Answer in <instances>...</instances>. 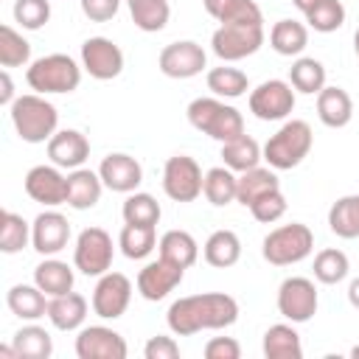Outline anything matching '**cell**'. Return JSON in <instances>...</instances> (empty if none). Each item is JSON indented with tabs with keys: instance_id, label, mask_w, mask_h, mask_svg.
Listing matches in <instances>:
<instances>
[{
	"instance_id": "7c38bea8",
	"label": "cell",
	"mask_w": 359,
	"mask_h": 359,
	"mask_svg": "<svg viewBox=\"0 0 359 359\" xmlns=\"http://www.w3.org/2000/svg\"><path fill=\"white\" fill-rule=\"evenodd\" d=\"M157 67L168 79H194L208 67V53L194 39H177L160 50Z\"/></svg>"
},
{
	"instance_id": "52a82bcc",
	"label": "cell",
	"mask_w": 359,
	"mask_h": 359,
	"mask_svg": "<svg viewBox=\"0 0 359 359\" xmlns=\"http://www.w3.org/2000/svg\"><path fill=\"white\" fill-rule=\"evenodd\" d=\"M112 255H115V244L112 236L104 227H84L76 236V247H73V266L87 275V278H101L104 272H109L112 266Z\"/></svg>"
},
{
	"instance_id": "4dcf8cb0",
	"label": "cell",
	"mask_w": 359,
	"mask_h": 359,
	"mask_svg": "<svg viewBox=\"0 0 359 359\" xmlns=\"http://www.w3.org/2000/svg\"><path fill=\"white\" fill-rule=\"evenodd\" d=\"M222 160H224V165H227L230 171H238V174H241V171H250V168L261 165L264 149L258 146L255 137L238 135V137L222 143Z\"/></svg>"
},
{
	"instance_id": "11a10c76",
	"label": "cell",
	"mask_w": 359,
	"mask_h": 359,
	"mask_svg": "<svg viewBox=\"0 0 359 359\" xmlns=\"http://www.w3.org/2000/svg\"><path fill=\"white\" fill-rule=\"evenodd\" d=\"M353 50H356V56H359V28L353 31Z\"/></svg>"
},
{
	"instance_id": "f546056e",
	"label": "cell",
	"mask_w": 359,
	"mask_h": 359,
	"mask_svg": "<svg viewBox=\"0 0 359 359\" xmlns=\"http://www.w3.org/2000/svg\"><path fill=\"white\" fill-rule=\"evenodd\" d=\"M202 255L210 266L227 269V266L238 264V258H241V238L233 230H213L208 236V241L202 244Z\"/></svg>"
},
{
	"instance_id": "1f68e13d",
	"label": "cell",
	"mask_w": 359,
	"mask_h": 359,
	"mask_svg": "<svg viewBox=\"0 0 359 359\" xmlns=\"http://www.w3.org/2000/svg\"><path fill=\"white\" fill-rule=\"evenodd\" d=\"M11 348L17 359H48L53 353V339L42 325L28 323L11 337Z\"/></svg>"
},
{
	"instance_id": "ab89813d",
	"label": "cell",
	"mask_w": 359,
	"mask_h": 359,
	"mask_svg": "<svg viewBox=\"0 0 359 359\" xmlns=\"http://www.w3.org/2000/svg\"><path fill=\"white\" fill-rule=\"evenodd\" d=\"M311 269H314V278H317L320 283L334 286V283H339V280L348 278L351 261H348V255H345L342 250L328 247V250H320V252L314 255V266H311Z\"/></svg>"
},
{
	"instance_id": "277c9868",
	"label": "cell",
	"mask_w": 359,
	"mask_h": 359,
	"mask_svg": "<svg viewBox=\"0 0 359 359\" xmlns=\"http://www.w3.org/2000/svg\"><path fill=\"white\" fill-rule=\"evenodd\" d=\"M81 65L67 56V53H48L39 56L28 65L25 81L34 93L39 95H53V93H73L81 84Z\"/></svg>"
},
{
	"instance_id": "9c48e42d",
	"label": "cell",
	"mask_w": 359,
	"mask_h": 359,
	"mask_svg": "<svg viewBox=\"0 0 359 359\" xmlns=\"http://www.w3.org/2000/svg\"><path fill=\"white\" fill-rule=\"evenodd\" d=\"M205 174L199 163L188 154H174L163 165V191L174 202H194L202 194Z\"/></svg>"
},
{
	"instance_id": "8d00e7d4",
	"label": "cell",
	"mask_w": 359,
	"mask_h": 359,
	"mask_svg": "<svg viewBox=\"0 0 359 359\" xmlns=\"http://www.w3.org/2000/svg\"><path fill=\"white\" fill-rule=\"evenodd\" d=\"M205 81H208V90H210L216 98H241V95H247V90H250L247 73L238 70V67H227V65L210 67L208 76H205Z\"/></svg>"
},
{
	"instance_id": "9f6ffc18",
	"label": "cell",
	"mask_w": 359,
	"mask_h": 359,
	"mask_svg": "<svg viewBox=\"0 0 359 359\" xmlns=\"http://www.w3.org/2000/svg\"><path fill=\"white\" fill-rule=\"evenodd\" d=\"M351 356H353V359H359V345H353V348H351Z\"/></svg>"
},
{
	"instance_id": "ac0fdd59",
	"label": "cell",
	"mask_w": 359,
	"mask_h": 359,
	"mask_svg": "<svg viewBox=\"0 0 359 359\" xmlns=\"http://www.w3.org/2000/svg\"><path fill=\"white\" fill-rule=\"evenodd\" d=\"M70 241V222L59 210H42L31 222V247L39 255H56Z\"/></svg>"
},
{
	"instance_id": "b9f144b4",
	"label": "cell",
	"mask_w": 359,
	"mask_h": 359,
	"mask_svg": "<svg viewBox=\"0 0 359 359\" xmlns=\"http://www.w3.org/2000/svg\"><path fill=\"white\" fill-rule=\"evenodd\" d=\"M0 65L3 67L31 65V42L11 25H0Z\"/></svg>"
},
{
	"instance_id": "7402d4cb",
	"label": "cell",
	"mask_w": 359,
	"mask_h": 359,
	"mask_svg": "<svg viewBox=\"0 0 359 359\" xmlns=\"http://www.w3.org/2000/svg\"><path fill=\"white\" fill-rule=\"evenodd\" d=\"M101 191H104V180L98 171H90V168H73L67 174V205L73 210H90L98 205L101 199Z\"/></svg>"
},
{
	"instance_id": "60d3db41",
	"label": "cell",
	"mask_w": 359,
	"mask_h": 359,
	"mask_svg": "<svg viewBox=\"0 0 359 359\" xmlns=\"http://www.w3.org/2000/svg\"><path fill=\"white\" fill-rule=\"evenodd\" d=\"M28 244H31V224L14 210H3V216H0V250L6 255H14Z\"/></svg>"
},
{
	"instance_id": "e575fe53",
	"label": "cell",
	"mask_w": 359,
	"mask_h": 359,
	"mask_svg": "<svg viewBox=\"0 0 359 359\" xmlns=\"http://www.w3.org/2000/svg\"><path fill=\"white\" fill-rule=\"evenodd\" d=\"M118 247L129 261H143L157 247V227L149 224H126L118 233Z\"/></svg>"
},
{
	"instance_id": "ee69618b",
	"label": "cell",
	"mask_w": 359,
	"mask_h": 359,
	"mask_svg": "<svg viewBox=\"0 0 359 359\" xmlns=\"http://www.w3.org/2000/svg\"><path fill=\"white\" fill-rule=\"evenodd\" d=\"M50 20V0H14V22L25 31H39Z\"/></svg>"
},
{
	"instance_id": "d6a6232c",
	"label": "cell",
	"mask_w": 359,
	"mask_h": 359,
	"mask_svg": "<svg viewBox=\"0 0 359 359\" xmlns=\"http://www.w3.org/2000/svg\"><path fill=\"white\" fill-rule=\"evenodd\" d=\"M289 84L294 87V93L317 95L325 87V65L314 56H297L289 67Z\"/></svg>"
},
{
	"instance_id": "7dc6e473",
	"label": "cell",
	"mask_w": 359,
	"mask_h": 359,
	"mask_svg": "<svg viewBox=\"0 0 359 359\" xmlns=\"http://www.w3.org/2000/svg\"><path fill=\"white\" fill-rule=\"evenodd\" d=\"M143 356L146 359H180V342L165 334L149 337V342L143 345Z\"/></svg>"
},
{
	"instance_id": "816d5d0a",
	"label": "cell",
	"mask_w": 359,
	"mask_h": 359,
	"mask_svg": "<svg viewBox=\"0 0 359 359\" xmlns=\"http://www.w3.org/2000/svg\"><path fill=\"white\" fill-rule=\"evenodd\" d=\"M236 0H202V6H205V11L213 17V20H222V14L233 6Z\"/></svg>"
},
{
	"instance_id": "603a6c76",
	"label": "cell",
	"mask_w": 359,
	"mask_h": 359,
	"mask_svg": "<svg viewBox=\"0 0 359 359\" xmlns=\"http://www.w3.org/2000/svg\"><path fill=\"white\" fill-rule=\"evenodd\" d=\"M87 297L79 292H67L59 297H50L48 303V320L56 331H79L87 320Z\"/></svg>"
},
{
	"instance_id": "d4e9b609",
	"label": "cell",
	"mask_w": 359,
	"mask_h": 359,
	"mask_svg": "<svg viewBox=\"0 0 359 359\" xmlns=\"http://www.w3.org/2000/svg\"><path fill=\"white\" fill-rule=\"evenodd\" d=\"M73 266L67 261H59L53 255H45V261L36 264L34 269V283L48 294V297H59V294H67L73 292Z\"/></svg>"
},
{
	"instance_id": "2e32d148",
	"label": "cell",
	"mask_w": 359,
	"mask_h": 359,
	"mask_svg": "<svg viewBox=\"0 0 359 359\" xmlns=\"http://www.w3.org/2000/svg\"><path fill=\"white\" fill-rule=\"evenodd\" d=\"M182 278H185L182 266H177V264H171L165 258H157V261H149L137 272V292H140L143 300L157 303V300L168 297L182 283Z\"/></svg>"
},
{
	"instance_id": "44dd1931",
	"label": "cell",
	"mask_w": 359,
	"mask_h": 359,
	"mask_svg": "<svg viewBox=\"0 0 359 359\" xmlns=\"http://www.w3.org/2000/svg\"><path fill=\"white\" fill-rule=\"evenodd\" d=\"M48 294L36 283H14L6 294V306L14 317L25 323H36L39 317H48Z\"/></svg>"
},
{
	"instance_id": "f6af8a7d",
	"label": "cell",
	"mask_w": 359,
	"mask_h": 359,
	"mask_svg": "<svg viewBox=\"0 0 359 359\" xmlns=\"http://www.w3.org/2000/svg\"><path fill=\"white\" fill-rule=\"evenodd\" d=\"M286 196L280 194V188L278 191H269V194H264L261 199H255L252 205H250V213H252V219L255 222H261V224H275L278 219H283V213H286Z\"/></svg>"
},
{
	"instance_id": "f5cc1de1",
	"label": "cell",
	"mask_w": 359,
	"mask_h": 359,
	"mask_svg": "<svg viewBox=\"0 0 359 359\" xmlns=\"http://www.w3.org/2000/svg\"><path fill=\"white\" fill-rule=\"evenodd\" d=\"M348 303H351L353 309H359V278H353V280L348 283Z\"/></svg>"
},
{
	"instance_id": "ffe728a7",
	"label": "cell",
	"mask_w": 359,
	"mask_h": 359,
	"mask_svg": "<svg viewBox=\"0 0 359 359\" xmlns=\"http://www.w3.org/2000/svg\"><path fill=\"white\" fill-rule=\"evenodd\" d=\"M48 157L59 168H67V171L81 168L90 157V140L79 129H59L48 140Z\"/></svg>"
},
{
	"instance_id": "836d02e7",
	"label": "cell",
	"mask_w": 359,
	"mask_h": 359,
	"mask_svg": "<svg viewBox=\"0 0 359 359\" xmlns=\"http://www.w3.org/2000/svg\"><path fill=\"white\" fill-rule=\"evenodd\" d=\"M236 191H238V177L227 165H216L205 171L202 194L213 208H227L230 202H236Z\"/></svg>"
},
{
	"instance_id": "4fadbf2b",
	"label": "cell",
	"mask_w": 359,
	"mask_h": 359,
	"mask_svg": "<svg viewBox=\"0 0 359 359\" xmlns=\"http://www.w3.org/2000/svg\"><path fill=\"white\" fill-rule=\"evenodd\" d=\"M132 303V280L123 275V272H104L93 289V311L101 317V320H118L123 317V311L129 309Z\"/></svg>"
},
{
	"instance_id": "681fc988",
	"label": "cell",
	"mask_w": 359,
	"mask_h": 359,
	"mask_svg": "<svg viewBox=\"0 0 359 359\" xmlns=\"http://www.w3.org/2000/svg\"><path fill=\"white\" fill-rule=\"evenodd\" d=\"M241 345L233 337H213L205 342V359H238Z\"/></svg>"
},
{
	"instance_id": "c3c4849f",
	"label": "cell",
	"mask_w": 359,
	"mask_h": 359,
	"mask_svg": "<svg viewBox=\"0 0 359 359\" xmlns=\"http://www.w3.org/2000/svg\"><path fill=\"white\" fill-rule=\"evenodd\" d=\"M79 3H81V14L90 22H109L121 11V0H79Z\"/></svg>"
},
{
	"instance_id": "7bdbcfd3",
	"label": "cell",
	"mask_w": 359,
	"mask_h": 359,
	"mask_svg": "<svg viewBox=\"0 0 359 359\" xmlns=\"http://www.w3.org/2000/svg\"><path fill=\"white\" fill-rule=\"evenodd\" d=\"M303 17H306L309 28H314L317 34H331V31H339L345 25V6L339 0H320Z\"/></svg>"
},
{
	"instance_id": "3957f363",
	"label": "cell",
	"mask_w": 359,
	"mask_h": 359,
	"mask_svg": "<svg viewBox=\"0 0 359 359\" xmlns=\"http://www.w3.org/2000/svg\"><path fill=\"white\" fill-rule=\"evenodd\" d=\"M185 115H188V123L196 132H202V135H208V137H213L219 143H227V140L244 135V115L236 107H230L222 98H216V95L194 98L188 104Z\"/></svg>"
},
{
	"instance_id": "f907efd6",
	"label": "cell",
	"mask_w": 359,
	"mask_h": 359,
	"mask_svg": "<svg viewBox=\"0 0 359 359\" xmlns=\"http://www.w3.org/2000/svg\"><path fill=\"white\" fill-rule=\"evenodd\" d=\"M0 104L3 107H11L14 101H17V95H14V81H11V76H8V67H3V73H0Z\"/></svg>"
},
{
	"instance_id": "f35d334b",
	"label": "cell",
	"mask_w": 359,
	"mask_h": 359,
	"mask_svg": "<svg viewBox=\"0 0 359 359\" xmlns=\"http://www.w3.org/2000/svg\"><path fill=\"white\" fill-rule=\"evenodd\" d=\"M121 216H123L126 224H149V227H157V222H160V216H163V208H160V202H157L151 194L132 191V194H126V199H123Z\"/></svg>"
},
{
	"instance_id": "cb8c5ba5",
	"label": "cell",
	"mask_w": 359,
	"mask_h": 359,
	"mask_svg": "<svg viewBox=\"0 0 359 359\" xmlns=\"http://www.w3.org/2000/svg\"><path fill=\"white\" fill-rule=\"evenodd\" d=\"M317 118L328 126V129H342L351 123L353 118V101L348 95V90L342 87H323L317 93Z\"/></svg>"
},
{
	"instance_id": "484cf974",
	"label": "cell",
	"mask_w": 359,
	"mask_h": 359,
	"mask_svg": "<svg viewBox=\"0 0 359 359\" xmlns=\"http://www.w3.org/2000/svg\"><path fill=\"white\" fill-rule=\"evenodd\" d=\"M264 356L266 359H303V342L294 331V323H275L264 331Z\"/></svg>"
},
{
	"instance_id": "d6986e66",
	"label": "cell",
	"mask_w": 359,
	"mask_h": 359,
	"mask_svg": "<svg viewBox=\"0 0 359 359\" xmlns=\"http://www.w3.org/2000/svg\"><path fill=\"white\" fill-rule=\"evenodd\" d=\"M98 174L104 180V188L115 194H132L143 182V165L132 154H123V151L107 154L98 165Z\"/></svg>"
},
{
	"instance_id": "9a60e30c",
	"label": "cell",
	"mask_w": 359,
	"mask_h": 359,
	"mask_svg": "<svg viewBox=\"0 0 359 359\" xmlns=\"http://www.w3.org/2000/svg\"><path fill=\"white\" fill-rule=\"evenodd\" d=\"M129 345L126 339L107 325H84L76 337V356L79 359H126Z\"/></svg>"
},
{
	"instance_id": "bcb514c9",
	"label": "cell",
	"mask_w": 359,
	"mask_h": 359,
	"mask_svg": "<svg viewBox=\"0 0 359 359\" xmlns=\"http://www.w3.org/2000/svg\"><path fill=\"white\" fill-rule=\"evenodd\" d=\"M222 22H238V25H264V11L258 8L255 0H236L219 20Z\"/></svg>"
},
{
	"instance_id": "5bb4252c",
	"label": "cell",
	"mask_w": 359,
	"mask_h": 359,
	"mask_svg": "<svg viewBox=\"0 0 359 359\" xmlns=\"http://www.w3.org/2000/svg\"><path fill=\"white\" fill-rule=\"evenodd\" d=\"M81 67L98 81L118 79L123 70V50L109 36H90L81 45Z\"/></svg>"
},
{
	"instance_id": "e0dca14e",
	"label": "cell",
	"mask_w": 359,
	"mask_h": 359,
	"mask_svg": "<svg viewBox=\"0 0 359 359\" xmlns=\"http://www.w3.org/2000/svg\"><path fill=\"white\" fill-rule=\"evenodd\" d=\"M25 194L45 208L67 205V177L59 165H34L25 174Z\"/></svg>"
},
{
	"instance_id": "4316f807",
	"label": "cell",
	"mask_w": 359,
	"mask_h": 359,
	"mask_svg": "<svg viewBox=\"0 0 359 359\" xmlns=\"http://www.w3.org/2000/svg\"><path fill=\"white\" fill-rule=\"evenodd\" d=\"M157 250H160V258L182 266V269L194 266L199 258V244L188 230H165L157 241Z\"/></svg>"
},
{
	"instance_id": "d590c367",
	"label": "cell",
	"mask_w": 359,
	"mask_h": 359,
	"mask_svg": "<svg viewBox=\"0 0 359 359\" xmlns=\"http://www.w3.org/2000/svg\"><path fill=\"white\" fill-rule=\"evenodd\" d=\"M328 227L339 238H359V194L339 196L328 210Z\"/></svg>"
},
{
	"instance_id": "83f0119b",
	"label": "cell",
	"mask_w": 359,
	"mask_h": 359,
	"mask_svg": "<svg viewBox=\"0 0 359 359\" xmlns=\"http://www.w3.org/2000/svg\"><path fill=\"white\" fill-rule=\"evenodd\" d=\"M269 45L280 56H300L309 45V25L297 20H278L269 28Z\"/></svg>"
},
{
	"instance_id": "5b68a950",
	"label": "cell",
	"mask_w": 359,
	"mask_h": 359,
	"mask_svg": "<svg viewBox=\"0 0 359 359\" xmlns=\"http://www.w3.org/2000/svg\"><path fill=\"white\" fill-rule=\"evenodd\" d=\"M311 146H314L311 126L300 118H292L264 143V160L275 171H289V168H297L309 157Z\"/></svg>"
},
{
	"instance_id": "74e56055",
	"label": "cell",
	"mask_w": 359,
	"mask_h": 359,
	"mask_svg": "<svg viewBox=\"0 0 359 359\" xmlns=\"http://www.w3.org/2000/svg\"><path fill=\"white\" fill-rule=\"evenodd\" d=\"M126 6L132 14V22L146 34H157L168 25V17H171L168 0H126Z\"/></svg>"
},
{
	"instance_id": "6da1fadb",
	"label": "cell",
	"mask_w": 359,
	"mask_h": 359,
	"mask_svg": "<svg viewBox=\"0 0 359 359\" xmlns=\"http://www.w3.org/2000/svg\"><path fill=\"white\" fill-rule=\"evenodd\" d=\"M238 320V300L227 292H199L180 297L168 306L165 323L177 337H194L199 331H222Z\"/></svg>"
},
{
	"instance_id": "30bf717a",
	"label": "cell",
	"mask_w": 359,
	"mask_h": 359,
	"mask_svg": "<svg viewBox=\"0 0 359 359\" xmlns=\"http://www.w3.org/2000/svg\"><path fill=\"white\" fill-rule=\"evenodd\" d=\"M294 109V87L283 79H266L250 90V112L258 121H286Z\"/></svg>"
},
{
	"instance_id": "db71d44e",
	"label": "cell",
	"mask_w": 359,
	"mask_h": 359,
	"mask_svg": "<svg viewBox=\"0 0 359 359\" xmlns=\"http://www.w3.org/2000/svg\"><path fill=\"white\" fill-rule=\"evenodd\" d=\"M292 3H294V8H297L300 14H306V11H311V8H314L320 0H292Z\"/></svg>"
},
{
	"instance_id": "8fae6325",
	"label": "cell",
	"mask_w": 359,
	"mask_h": 359,
	"mask_svg": "<svg viewBox=\"0 0 359 359\" xmlns=\"http://www.w3.org/2000/svg\"><path fill=\"white\" fill-rule=\"evenodd\" d=\"M317 306H320V297L311 278L294 275L278 286V311L289 323H309L317 314Z\"/></svg>"
},
{
	"instance_id": "8992f818",
	"label": "cell",
	"mask_w": 359,
	"mask_h": 359,
	"mask_svg": "<svg viewBox=\"0 0 359 359\" xmlns=\"http://www.w3.org/2000/svg\"><path fill=\"white\" fill-rule=\"evenodd\" d=\"M311 250H314V233L303 222H292V224H280V227L269 230L261 244V255L272 266L300 264L303 258L311 255Z\"/></svg>"
},
{
	"instance_id": "7a4b0ae2",
	"label": "cell",
	"mask_w": 359,
	"mask_h": 359,
	"mask_svg": "<svg viewBox=\"0 0 359 359\" xmlns=\"http://www.w3.org/2000/svg\"><path fill=\"white\" fill-rule=\"evenodd\" d=\"M8 115L22 143H48L59 132V112L39 93L17 95V101L8 107Z\"/></svg>"
},
{
	"instance_id": "f1b7e54d",
	"label": "cell",
	"mask_w": 359,
	"mask_h": 359,
	"mask_svg": "<svg viewBox=\"0 0 359 359\" xmlns=\"http://www.w3.org/2000/svg\"><path fill=\"white\" fill-rule=\"evenodd\" d=\"M280 188V180L275 174V168H264V165H255L250 171H241L238 174V191H236V202L250 208L255 199H261L264 194L269 191H278Z\"/></svg>"
},
{
	"instance_id": "ba28073f",
	"label": "cell",
	"mask_w": 359,
	"mask_h": 359,
	"mask_svg": "<svg viewBox=\"0 0 359 359\" xmlns=\"http://www.w3.org/2000/svg\"><path fill=\"white\" fill-rule=\"evenodd\" d=\"M266 34L264 25H238V22H222L213 36H210V48L222 62H241L252 53H258V48L264 45Z\"/></svg>"
}]
</instances>
